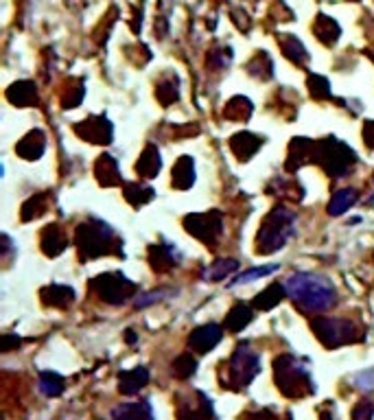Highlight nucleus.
Returning <instances> with one entry per match:
<instances>
[{
	"instance_id": "32",
	"label": "nucleus",
	"mask_w": 374,
	"mask_h": 420,
	"mask_svg": "<svg viewBox=\"0 0 374 420\" xmlns=\"http://www.w3.org/2000/svg\"><path fill=\"white\" fill-rule=\"evenodd\" d=\"M195 370H197V359L190 353L179 355L173 361V372H175V376H179V379H188V376L195 374Z\"/></svg>"
},
{
	"instance_id": "28",
	"label": "nucleus",
	"mask_w": 374,
	"mask_h": 420,
	"mask_svg": "<svg viewBox=\"0 0 374 420\" xmlns=\"http://www.w3.org/2000/svg\"><path fill=\"white\" fill-rule=\"evenodd\" d=\"M125 193V200H127L132 206H145L154 200V189L151 186H143V184H136V182H130V184L123 186Z\"/></svg>"
},
{
	"instance_id": "33",
	"label": "nucleus",
	"mask_w": 374,
	"mask_h": 420,
	"mask_svg": "<svg viewBox=\"0 0 374 420\" xmlns=\"http://www.w3.org/2000/svg\"><path fill=\"white\" fill-rule=\"evenodd\" d=\"M283 49H285V53H287V58H289L291 62L300 64V66L309 60L307 51H304V46L300 44L296 37H285V40H283Z\"/></svg>"
},
{
	"instance_id": "18",
	"label": "nucleus",
	"mask_w": 374,
	"mask_h": 420,
	"mask_svg": "<svg viewBox=\"0 0 374 420\" xmlns=\"http://www.w3.org/2000/svg\"><path fill=\"white\" fill-rule=\"evenodd\" d=\"M39 245H42V252H44L46 256H60L66 250V236H64L62 228L55 226V223L46 226L44 232H42Z\"/></svg>"
},
{
	"instance_id": "35",
	"label": "nucleus",
	"mask_w": 374,
	"mask_h": 420,
	"mask_svg": "<svg viewBox=\"0 0 374 420\" xmlns=\"http://www.w3.org/2000/svg\"><path fill=\"white\" fill-rule=\"evenodd\" d=\"M309 90H311V96H313V99H317V101L330 99V96H332L328 81L324 77H320V75H311L309 77Z\"/></svg>"
},
{
	"instance_id": "22",
	"label": "nucleus",
	"mask_w": 374,
	"mask_h": 420,
	"mask_svg": "<svg viewBox=\"0 0 374 420\" xmlns=\"http://www.w3.org/2000/svg\"><path fill=\"white\" fill-rule=\"evenodd\" d=\"M7 99L18 107H29L37 101V88L31 81H18L7 90Z\"/></svg>"
},
{
	"instance_id": "23",
	"label": "nucleus",
	"mask_w": 374,
	"mask_h": 420,
	"mask_svg": "<svg viewBox=\"0 0 374 420\" xmlns=\"http://www.w3.org/2000/svg\"><path fill=\"white\" fill-rule=\"evenodd\" d=\"M112 420H154L149 403H125L112 412Z\"/></svg>"
},
{
	"instance_id": "24",
	"label": "nucleus",
	"mask_w": 374,
	"mask_h": 420,
	"mask_svg": "<svg viewBox=\"0 0 374 420\" xmlns=\"http://www.w3.org/2000/svg\"><path fill=\"white\" fill-rule=\"evenodd\" d=\"M252 320H254L252 309H249L247 304L239 302V304H234L232 309H230V313H228V317H226V329L232 331V333H239V331H243Z\"/></svg>"
},
{
	"instance_id": "44",
	"label": "nucleus",
	"mask_w": 374,
	"mask_h": 420,
	"mask_svg": "<svg viewBox=\"0 0 374 420\" xmlns=\"http://www.w3.org/2000/svg\"><path fill=\"white\" fill-rule=\"evenodd\" d=\"M127 342H136V335H134V331H127Z\"/></svg>"
},
{
	"instance_id": "6",
	"label": "nucleus",
	"mask_w": 374,
	"mask_h": 420,
	"mask_svg": "<svg viewBox=\"0 0 374 420\" xmlns=\"http://www.w3.org/2000/svg\"><path fill=\"white\" fill-rule=\"evenodd\" d=\"M311 326L326 348H337L350 342H359L362 340V333H359L357 324L350 320H341V317H317L311 322Z\"/></svg>"
},
{
	"instance_id": "25",
	"label": "nucleus",
	"mask_w": 374,
	"mask_h": 420,
	"mask_svg": "<svg viewBox=\"0 0 374 420\" xmlns=\"http://www.w3.org/2000/svg\"><path fill=\"white\" fill-rule=\"evenodd\" d=\"M357 200H359V193L355 189H341V191H337L335 195H332V200L328 202V215H332V217L344 215L350 206L357 204Z\"/></svg>"
},
{
	"instance_id": "4",
	"label": "nucleus",
	"mask_w": 374,
	"mask_h": 420,
	"mask_svg": "<svg viewBox=\"0 0 374 420\" xmlns=\"http://www.w3.org/2000/svg\"><path fill=\"white\" fill-rule=\"evenodd\" d=\"M274 372H276V383L278 390L289 399H302L315 392L311 374L302 361H298L291 355H283L274 361Z\"/></svg>"
},
{
	"instance_id": "12",
	"label": "nucleus",
	"mask_w": 374,
	"mask_h": 420,
	"mask_svg": "<svg viewBox=\"0 0 374 420\" xmlns=\"http://www.w3.org/2000/svg\"><path fill=\"white\" fill-rule=\"evenodd\" d=\"M313 147L315 143L309 138H294L289 145V158H287V171H296L302 164L313 160Z\"/></svg>"
},
{
	"instance_id": "43",
	"label": "nucleus",
	"mask_w": 374,
	"mask_h": 420,
	"mask_svg": "<svg viewBox=\"0 0 374 420\" xmlns=\"http://www.w3.org/2000/svg\"><path fill=\"white\" fill-rule=\"evenodd\" d=\"M245 420H276V418L269 412H256V414L245 416Z\"/></svg>"
},
{
	"instance_id": "8",
	"label": "nucleus",
	"mask_w": 374,
	"mask_h": 420,
	"mask_svg": "<svg viewBox=\"0 0 374 420\" xmlns=\"http://www.w3.org/2000/svg\"><path fill=\"white\" fill-rule=\"evenodd\" d=\"M260 370V359L249 344H239L230 359V385L234 390L247 387Z\"/></svg>"
},
{
	"instance_id": "42",
	"label": "nucleus",
	"mask_w": 374,
	"mask_h": 420,
	"mask_svg": "<svg viewBox=\"0 0 374 420\" xmlns=\"http://www.w3.org/2000/svg\"><path fill=\"white\" fill-rule=\"evenodd\" d=\"M0 344H3V350L7 353V350H11L13 346H20V338H16V335H3Z\"/></svg>"
},
{
	"instance_id": "1",
	"label": "nucleus",
	"mask_w": 374,
	"mask_h": 420,
	"mask_svg": "<svg viewBox=\"0 0 374 420\" xmlns=\"http://www.w3.org/2000/svg\"><path fill=\"white\" fill-rule=\"evenodd\" d=\"M287 296L304 313H322L337 302V291L326 276L298 272L291 274L285 283Z\"/></svg>"
},
{
	"instance_id": "13",
	"label": "nucleus",
	"mask_w": 374,
	"mask_h": 420,
	"mask_svg": "<svg viewBox=\"0 0 374 420\" xmlns=\"http://www.w3.org/2000/svg\"><path fill=\"white\" fill-rule=\"evenodd\" d=\"M262 147V138L249 132H239L230 138V149L239 160H249Z\"/></svg>"
},
{
	"instance_id": "5",
	"label": "nucleus",
	"mask_w": 374,
	"mask_h": 420,
	"mask_svg": "<svg viewBox=\"0 0 374 420\" xmlns=\"http://www.w3.org/2000/svg\"><path fill=\"white\" fill-rule=\"evenodd\" d=\"M311 162H317L332 177H344L355 166L357 153L337 138H324L315 143Z\"/></svg>"
},
{
	"instance_id": "9",
	"label": "nucleus",
	"mask_w": 374,
	"mask_h": 420,
	"mask_svg": "<svg viewBox=\"0 0 374 420\" xmlns=\"http://www.w3.org/2000/svg\"><path fill=\"white\" fill-rule=\"evenodd\" d=\"M184 228L188 234H193L195 239L215 245L217 239L224 232V217H221L219 210H208V213H193L184 217Z\"/></svg>"
},
{
	"instance_id": "34",
	"label": "nucleus",
	"mask_w": 374,
	"mask_h": 420,
	"mask_svg": "<svg viewBox=\"0 0 374 420\" xmlns=\"http://www.w3.org/2000/svg\"><path fill=\"white\" fill-rule=\"evenodd\" d=\"M179 418H182V420H213V405H211V401H208L202 394L199 408L197 410H190V412L182 410V412H179Z\"/></svg>"
},
{
	"instance_id": "19",
	"label": "nucleus",
	"mask_w": 374,
	"mask_h": 420,
	"mask_svg": "<svg viewBox=\"0 0 374 420\" xmlns=\"http://www.w3.org/2000/svg\"><path fill=\"white\" fill-rule=\"evenodd\" d=\"M42 302L46 306H57V309H66L68 304H73L75 300V291L66 285H48L39 291Z\"/></svg>"
},
{
	"instance_id": "21",
	"label": "nucleus",
	"mask_w": 374,
	"mask_h": 420,
	"mask_svg": "<svg viewBox=\"0 0 374 420\" xmlns=\"http://www.w3.org/2000/svg\"><path fill=\"white\" fill-rule=\"evenodd\" d=\"M149 383V372L147 368H134V370H127V372H121L118 376V390L123 394H136V392H141L145 385Z\"/></svg>"
},
{
	"instance_id": "11",
	"label": "nucleus",
	"mask_w": 374,
	"mask_h": 420,
	"mask_svg": "<svg viewBox=\"0 0 374 420\" xmlns=\"http://www.w3.org/2000/svg\"><path fill=\"white\" fill-rule=\"evenodd\" d=\"M221 335L224 333H221L217 324H204L190 333L188 346L193 350H197V353H208V350H213L221 342Z\"/></svg>"
},
{
	"instance_id": "31",
	"label": "nucleus",
	"mask_w": 374,
	"mask_h": 420,
	"mask_svg": "<svg viewBox=\"0 0 374 420\" xmlns=\"http://www.w3.org/2000/svg\"><path fill=\"white\" fill-rule=\"evenodd\" d=\"M64 387H66V383L60 374H55V372H42L39 374V392L44 396H51V399L60 396Z\"/></svg>"
},
{
	"instance_id": "26",
	"label": "nucleus",
	"mask_w": 374,
	"mask_h": 420,
	"mask_svg": "<svg viewBox=\"0 0 374 420\" xmlns=\"http://www.w3.org/2000/svg\"><path fill=\"white\" fill-rule=\"evenodd\" d=\"M285 293H287V289L280 283H274L254 298V306H256V309H262V311H269V309H274V306L280 304V300L285 298Z\"/></svg>"
},
{
	"instance_id": "10",
	"label": "nucleus",
	"mask_w": 374,
	"mask_h": 420,
	"mask_svg": "<svg viewBox=\"0 0 374 420\" xmlns=\"http://www.w3.org/2000/svg\"><path fill=\"white\" fill-rule=\"evenodd\" d=\"M75 134L94 145H107L112 143V123L105 116H90L75 125Z\"/></svg>"
},
{
	"instance_id": "40",
	"label": "nucleus",
	"mask_w": 374,
	"mask_h": 420,
	"mask_svg": "<svg viewBox=\"0 0 374 420\" xmlns=\"http://www.w3.org/2000/svg\"><path fill=\"white\" fill-rule=\"evenodd\" d=\"M166 293H169V291H164V289H160V291H151V293H147V296L138 298V300H136V306H138V309H145V306H149V304L158 302L160 298H164Z\"/></svg>"
},
{
	"instance_id": "38",
	"label": "nucleus",
	"mask_w": 374,
	"mask_h": 420,
	"mask_svg": "<svg viewBox=\"0 0 374 420\" xmlns=\"http://www.w3.org/2000/svg\"><path fill=\"white\" fill-rule=\"evenodd\" d=\"M355 385L362 392H374V368L372 370H364L355 376Z\"/></svg>"
},
{
	"instance_id": "2",
	"label": "nucleus",
	"mask_w": 374,
	"mask_h": 420,
	"mask_svg": "<svg viewBox=\"0 0 374 420\" xmlns=\"http://www.w3.org/2000/svg\"><path fill=\"white\" fill-rule=\"evenodd\" d=\"M75 245L81 259H99L103 254H123L114 230L99 219L83 221L77 226Z\"/></svg>"
},
{
	"instance_id": "17",
	"label": "nucleus",
	"mask_w": 374,
	"mask_h": 420,
	"mask_svg": "<svg viewBox=\"0 0 374 420\" xmlns=\"http://www.w3.org/2000/svg\"><path fill=\"white\" fill-rule=\"evenodd\" d=\"M162 169V158L156 145H147L141 153V160L136 162V173L141 177H156Z\"/></svg>"
},
{
	"instance_id": "30",
	"label": "nucleus",
	"mask_w": 374,
	"mask_h": 420,
	"mask_svg": "<svg viewBox=\"0 0 374 420\" xmlns=\"http://www.w3.org/2000/svg\"><path fill=\"white\" fill-rule=\"evenodd\" d=\"M224 114L230 121H247L249 114H252V103H249V99H245V96H234V99L228 101Z\"/></svg>"
},
{
	"instance_id": "27",
	"label": "nucleus",
	"mask_w": 374,
	"mask_h": 420,
	"mask_svg": "<svg viewBox=\"0 0 374 420\" xmlns=\"http://www.w3.org/2000/svg\"><path fill=\"white\" fill-rule=\"evenodd\" d=\"M237 270H239V261H234V259H221V261H215L211 268L206 270L204 280H206V283H219V280L228 278L230 274H234Z\"/></svg>"
},
{
	"instance_id": "39",
	"label": "nucleus",
	"mask_w": 374,
	"mask_h": 420,
	"mask_svg": "<svg viewBox=\"0 0 374 420\" xmlns=\"http://www.w3.org/2000/svg\"><path fill=\"white\" fill-rule=\"evenodd\" d=\"M372 414H374V405H372L370 401H362V403H359L357 408H355L353 418H355V420H370Z\"/></svg>"
},
{
	"instance_id": "15",
	"label": "nucleus",
	"mask_w": 374,
	"mask_h": 420,
	"mask_svg": "<svg viewBox=\"0 0 374 420\" xmlns=\"http://www.w3.org/2000/svg\"><path fill=\"white\" fill-rule=\"evenodd\" d=\"M149 263L156 272H169L177 265V252L169 243L151 245L149 247Z\"/></svg>"
},
{
	"instance_id": "3",
	"label": "nucleus",
	"mask_w": 374,
	"mask_h": 420,
	"mask_svg": "<svg viewBox=\"0 0 374 420\" xmlns=\"http://www.w3.org/2000/svg\"><path fill=\"white\" fill-rule=\"evenodd\" d=\"M296 230V215L291 210L278 206L262 219L260 230L256 234V252L258 254H274L287 245Z\"/></svg>"
},
{
	"instance_id": "7",
	"label": "nucleus",
	"mask_w": 374,
	"mask_h": 420,
	"mask_svg": "<svg viewBox=\"0 0 374 420\" xmlns=\"http://www.w3.org/2000/svg\"><path fill=\"white\" fill-rule=\"evenodd\" d=\"M90 287L94 289V293L99 296L101 300L109 302V304H123L127 302L134 293H136V285L132 280H127L123 274L118 272H112V274H101L96 276Z\"/></svg>"
},
{
	"instance_id": "14",
	"label": "nucleus",
	"mask_w": 374,
	"mask_h": 420,
	"mask_svg": "<svg viewBox=\"0 0 374 420\" xmlns=\"http://www.w3.org/2000/svg\"><path fill=\"white\" fill-rule=\"evenodd\" d=\"M46 149V136L42 130H33L26 134L20 143L16 145V153L24 160H37L42 158V153Z\"/></svg>"
},
{
	"instance_id": "29",
	"label": "nucleus",
	"mask_w": 374,
	"mask_h": 420,
	"mask_svg": "<svg viewBox=\"0 0 374 420\" xmlns=\"http://www.w3.org/2000/svg\"><path fill=\"white\" fill-rule=\"evenodd\" d=\"M48 208V195L46 193H37L33 198H29L22 206V221H31V219H37L46 213Z\"/></svg>"
},
{
	"instance_id": "41",
	"label": "nucleus",
	"mask_w": 374,
	"mask_h": 420,
	"mask_svg": "<svg viewBox=\"0 0 374 420\" xmlns=\"http://www.w3.org/2000/svg\"><path fill=\"white\" fill-rule=\"evenodd\" d=\"M364 140L370 149H374V121H368L364 125Z\"/></svg>"
},
{
	"instance_id": "37",
	"label": "nucleus",
	"mask_w": 374,
	"mask_h": 420,
	"mask_svg": "<svg viewBox=\"0 0 374 420\" xmlns=\"http://www.w3.org/2000/svg\"><path fill=\"white\" fill-rule=\"evenodd\" d=\"M278 270V265H269V268H256V270H249V272H243L241 276H237V280L232 283V287L237 285H245V283H252L256 278H262V276H269Z\"/></svg>"
},
{
	"instance_id": "16",
	"label": "nucleus",
	"mask_w": 374,
	"mask_h": 420,
	"mask_svg": "<svg viewBox=\"0 0 374 420\" xmlns=\"http://www.w3.org/2000/svg\"><path fill=\"white\" fill-rule=\"evenodd\" d=\"M94 175H96V180H99L101 186H118L121 184L118 164L112 156H107V153H103V156H99V160H96Z\"/></svg>"
},
{
	"instance_id": "20",
	"label": "nucleus",
	"mask_w": 374,
	"mask_h": 420,
	"mask_svg": "<svg viewBox=\"0 0 374 420\" xmlns=\"http://www.w3.org/2000/svg\"><path fill=\"white\" fill-rule=\"evenodd\" d=\"M193 184H195V162L190 156H182L173 166V186L188 191Z\"/></svg>"
},
{
	"instance_id": "36",
	"label": "nucleus",
	"mask_w": 374,
	"mask_h": 420,
	"mask_svg": "<svg viewBox=\"0 0 374 420\" xmlns=\"http://www.w3.org/2000/svg\"><path fill=\"white\" fill-rule=\"evenodd\" d=\"M156 96H158V101L162 105H171L177 99V79L162 81L160 86H158V90H156Z\"/></svg>"
}]
</instances>
